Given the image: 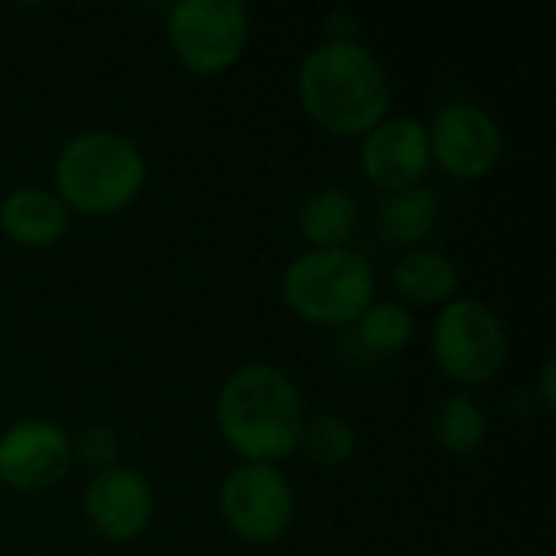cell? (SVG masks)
Instances as JSON below:
<instances>
[{"mask_svg":"<svg viewBox=\"0 0 556 556\" xmlns=\"http://www.w3.org/2000/svg\"><path fill=\"white\" fill-rule=\"evenodd\" d=\"M391 287L410 306H446L459 290V270L450 254L424 244L394 264Z\"/></svg>","mask_w":556,"mask_h":556,"instance_id":"obj_13","label":"cell"},{"mask_svg":"<svg viewBox=\"0 0 556 556\" xmlns=\"http://www.w3.org/2000/svg\"><path fill=\"white\" fill-rule=\"evenodd\" d=\"M72 212L49 189L23 186L0 202V231L20 248H49L68 231Z\"/></svg>","mask_w":556,"mask_h":556,"instance_id":"obj_12","label":"cell"},{"mask_svg":"<svg viewBox=\"0 0 556 556\" xmlns=\"http://www.w3.org/2000/svg\"><path fill=\"white\" fill-rule=\"evenodd\" d=\"M81 511L101 541L130 544L153 521V489L137 469L111 466L88 479L81 492Z\"/></svg>","mask_w":556,"mask_h":556,"instance_id":"obj_10","label":"cell"},{"mask_svg":"<svg viewBox=\"0 0 556 556\" xmlns=\"http://www.w3.org/2000/svg\"><path fill=\"white\" fill-rule=\"evenodd\" d=\"M430 345L440 371L459 388H479L502 375L508 362V332L502 319L479 300L453 296L440 306Z\"/></svg>","mask_w":556,"mask_h":556,"instance_id":"obj_5","label":"cell"},{"mask_svg":"<svg viewBox=\"0 0 556 556\" xmlns=\"http://www.w3.org/2000/svg\"><path fill=\"white\" fill-rule=\"evenodd\" d=\"M362 173L371 186L384 192H404L424 182L430 160V140L427 124L417 117H384L362 137L358 153Z\"/></svg>","mask_w":556,"mask_h":556,"instance_id":"obj_11","label":"cell"},{"mask_svg":"<svg viewBox=\"0 0 556 556\" xmlns=\"http://www.w3.org/2000/svg\"><path fill=\"white\" fill-rule=\"evenodd\" d=\"M303 420L306 407L300 388L274 365H241L215 397L218 433L244 463L277 466L293 456Z\"/></svg>","mask_w":556,"mask_h":556,"instance_id":"obj_2","label":"cell"},{"mask_svg":"<svg viewBox=\"0 0 556 556\" xmlns=\"http://www.w3.org/2000/svg\"><path fill=\"white\" fill-rule=\"evenodd\" d=\"M290 313L313 326L342 329L375 303V270L352 248L303 251L290 261L280 283Z\"/></svg>","mask_w":556,"mask_h":556,"instance_id":"obj_4","label":"cell"},{"mask_svg":"<svg viewBox=\"0 0 556 556\" xmlns=\"http://www.w3.org/2000/svg\"><path fill=\"white\" fill-rule=\"evenodd\" d=\"M437 222H440V195L427 186H414L388 195L378 212V228L384 241L407 251L424 248V241L437 231Z\"/></svg>","mask_w":556,"mask_h":556,"instance_id":"obj_15","label":"cell"},{"mask_svg":"<svg viewBox=\"0 0 556 556\" xmlns=\"http://www.w3.org/2000/svg\"><path fill=\"white\" fill-rule=\"evenodd\" d=\"M251 13L238 0H179L166 16V42L176 62L192 75L231 68L248 46Z\"/></svg>","mask_w":556,"mask_h":556,"instance_id":"obj_6","label":"cell"},{"mask_svg":"<svg viewBox=\"0 0 556 556\" xmlns=\"http://www.w3.org/2000/svg\"><path fill=\"white\" fill-rule=\"evenodd\" d=\"M554 371H556V362L554 358H547V362H544V368H541V401H544V407H547V410H556Z\"/></svg>","mask_w":556,"mask_h":556,"instance_id":"obj_20","label":"cell"},{"mask_svg":"<svg viewBox=\"0 0 556 556\" xmlns=\"http://www.w3.org/2000/svg\"><path fill=\"white\" fill-rule=\"evenodd\" d=\"M485 430H489L485 410L466 391L450 394L433 410V420H430V437H433L437 450H443L446 456H469V453H476L485 443Z\"/></svg>","mask_w":556,"mask_h":556,"instance_id":"obj_16","label":"cell"},{"mask_svg":"<svg viewBox=\"0 0 556 556\" xmlns=\"http://www.w3.org/2000/svg\"><path fill=\"white\" fill-rule=\"evenodd\" d=\"M72 469V437L52 420H20L0 433V482L36 495L59 485Z\"/></svg>","mask_w":556,"mask_h":556,"instance_id":"obj_9","label":"cell"},{"mask_svg":"<svg viewBox=\"0 0 556 556\" xmlns=\"http://www.w3.org/2000/svg\"><path fill=\"white\" fill-rule=\"evenodd\" d=\"M72 463L91 469L94 472H104L111 466H121V440L111 427L104 424H91L85 430H78V437H72Z\"/></svg>","mask_w":556,"mask_h":556,"instance_id":"obj_19","label":"cell"},{"mask_svg":"<svg viewBox=\"0 0 556 556\" xmlns=\"http://www.w3.org/2000/svg\"><path fill=\"white\" fill-rule=\"evenodd\" d=\"M430 160L440 163L456 179H482L489 176L505 153V140L498 121L469 101H456L437 111L433 124L427 127Z\"/></svg>","mask_w":556,"mask_h":556,"instance_id":"obj_8","label":"cell"},{"mask_svg":"<svg viewBox=\"0 0 556 556\" xmlns=\"http://www.w3.org/2000/svg\"><path fill=\"white\" fill-rule=\"evenodd\" d=\"M296 91L309 121L336 137H365L391 111V78L358 39L309 49Z\"/></svg>","mask_w":556,"mask_h":556,"instance_id":"obj_1","label":"cell"},{"mask_svg":"<svg viewBox=\"0 0 556 556\" xmlns=\"http://www.w3.org/2000/svg\"><path fill=\"white\" fill-rule=\"evenodd\" d=\"M414 313L397 300H375L355 323V339L368 355H397L414 342Z\"/></svg>","mask_w":556,"mask_h":556,"instance_id":"obj_17","label":"cell"},{"mask_svg":"<svg viewBox=\"0 0 556 556\" xmlns=\"http://www.w3.org/2000/svg\"><path fill=\"white\" fill-rule=\"evenodd\" d=\"M218 515L244 544H274L293 525V485L277 466L241 463L218 489Z\"/></svg>","mask_w":556,"mask_h":556,"instance_id":"obj_7","label":"cell"},{"mask_svg":"<svg viewBox=\"0 0 556 556\" xmlns=\"http://www.w3.org/2000/svg\"><path fill=\"white\" fill-rule=\"evenodd\" d=\"M355 446H358V437H355V427L345 417L316 414V417L303 420L296 450L319 469H339L355 456Z\"/></svg>","mask_w":556,"mask_h":556,"instance_id":"obj_18","label":"cell"},{"mask_svg":"<svg viewBox=\"0 0 556 556\" xmlns=\"http://www.w3.org/2000/svg\"><path fill=\"white\" fill-rule=\"evenodd\" d=\"M52 182L68 212L108 218L143 192L147 156L127 134L85 130L59 150Z\"/></svg>","mask_w":556,"mask_h":556,"instance_id":"obj_3","label":"cell"},{"mask_svg":"<svg viewBox=\"0 0 556 556\" xmlns=\"http://www.w3.org/2000/svg\"><path fill=\"white\" fill-rule=\"evenodd\" d=\"M358 222H362V208L355 195L339 186L316 189L300 205V235L316 251L349 248L352 235L358 231Z\"/></svg>","mask_w":556,"mask_h":556,"instance_id":"obj_14","label":"cell"}]
</instances>
